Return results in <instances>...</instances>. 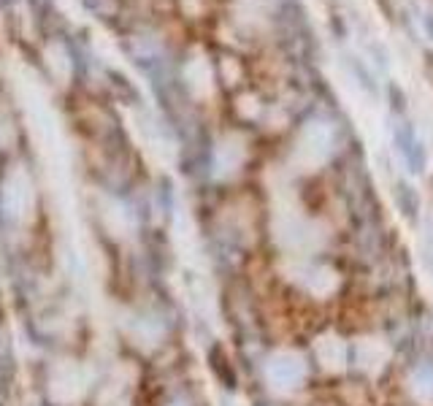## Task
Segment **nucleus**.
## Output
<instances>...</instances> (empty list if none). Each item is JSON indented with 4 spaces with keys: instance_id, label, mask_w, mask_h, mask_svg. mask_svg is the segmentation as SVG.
Masks as SVG:
<instances>
[{
    "instance_id": "obj_1",
    "label": "nucleus",
    "mask_w": 433,
    "mask_h": 406,
    "mask_svg": "<svg viewBox=\"0 0 433 406\" xmlns=\"http://www.w3.org/2000/svg\"><path fill=\"white\" fill-rule=\"evenodd\" d=\"M425 27H428V33H431L433 39V17H425Z\"/></svg>"
}]
</instances>
